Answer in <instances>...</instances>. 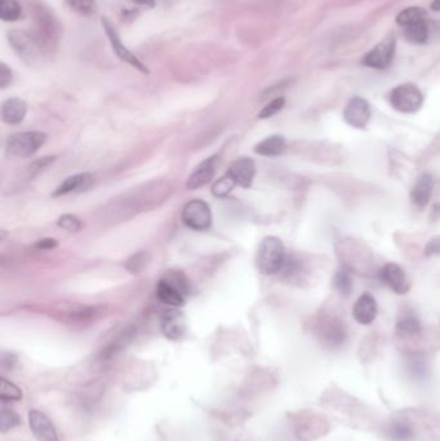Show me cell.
<instances>
[{"label":"cell","mask_w":440,"mask_h":441,"mask_svg":"<svg viewBox=\"0 0 440 441\" xmlns=\"http://www.w3.org/2000/svg\"><path fill=\"white\" fill-rule=\"evenodd\" d=\"M68 4L72 10L83 16H90L96 12V1L94 0H68Z\"/></svg>","instance_id":"obj_32"},{"label":"cell","mask_w":440,"mask_h":441,"mask_svg":"<svg viewBox=\"0 0 440 441\" xmlns=\"http://www.w3.org/2000/svg\"><path fill=\"white\" fill-rule=\"evenodd\" d=\"M13 81V75H12V70L10 68L1 62L0 63V88L4 90L10 85V83Z\"/></svg>","instance_id":"obj_37"},{"label":"cell","mask_w":440,"mask_h":441,"mask_svg":"<svg viewBox=\"0 0 440 441\" xmlns=\"http://www.w3.org/2000/svg\"><path fill=\"white\" fill-rule=\"evenodd\" d=\"M389 100L395 110L404 114H412L420 110L423 103V96L416 85L401 84L391 90Z\"/></svg>","instance_id":"obj_4"},{"label":"cell","mask_w":440,"mask_h":441,"mask_svg":"<svg viewBox=\"0 0 440 441\" xmlns=\"http://www.w3.org/2000/svg\"><path fill=\"white\" fill-rule=\"evenodd\" d=\"M410 373L414 378H423L426 376V365L421 359H413L410 365Z\"/></svg>","instance_id":"obj_36"},{"label":"cell","mask_w":440,"mask_h":441,"mask_svg":"<svg viewBox=\"0 0 440 441\" xmlns=\"http://www.w3.org/2000/svg\"><path fill=\"white\" fill-rule=\"evenodd\" d=\"M213 176H214V158H210V159L200 163L199 165L197 167V170L192 172V174L189 177L188 183H186V187L189 190L199 189L201 186L210 182Z\"/></svg>","instance_id":"obj_18"},{"label":"cell","mask_w":440,"mask_h":441,"mask_svg":"<svg viewBox=\"0 0 440 441\" xmlns=\"http://www.w3.org/2000/svg\"><path fill=\"white\" fill-rule=\"evenodd\" d=\"M57 226L63 230L77 232L83 229V222L74 214H63L57 220Z\"/></svg>","instance_id":"obj_33"},{"label":"cell","mask_w":440,"mask_h":441,"mask_svg":"<svg viewBox=\"0 0 440 441\" xmlns=\"http://www.w3.org/2000/svg\"><path fill=\"white\" fill-rule=\"evenodd\" d=\"M425 254L428 257L431 256H435V254H440V236H435L432 238L428 245H426V249H425Z\"/></svg>","instance_id":"obj_38"},{"label":"cell","mask_w":440,"mask_h":441,"mask_svg":"<svg viewBox=\"0 0 440 441\" xmlns=\"http://www.w3.org/2000/svg\"><path fill=\"white\" fill-rule=\"evenodd\" d=\"M102 26H103V29L106 31V35H108L109 39H110L112 50L117 53V56L119 57L120 60L130 63V66H133L134 69H137V70L143 72V74H149V69H148L126 45H123V43L120 41L118 32L115 31L114 26L111 25L108 19H102Z\"/></svg>","instance_id":"obj_9"},{"label":"cell","mask_w":440,"mask_h":441,"mask_svg":"<svg viewBox=\"0 0 440 441\" xmlns=\"http://www.w3.org/2000/svg\"><path fill=\"white\" fill-rule=\"evenodd\" d=\"M404 38L412 44H425L429 39V29L425 20L417 21L406 26Z\"/></svg>","instance_id":"obj_24"},{"label":"cell","mask_w":440,"mask_h":441,"mask_svg":"<svg viewBox=\"0 0 440 441\" xmlns=\"http://www.w3.org/2000/svg\"><path fill=\"white\" fill-rule=\"evenodd\" d=\"M157 296L160 302L172 306V307H181L185 303V294L179 291L174 285H172L170 281L166 279H160L157 287Z\"/></svg>","instance_id":"obj_19"},{"label":"cell","mask_w":440,"mask_h":441,"mask_svg":"<svg viewBox=\"0 0 440 441\" xmlns=\"http://www.w3.org/2000/svg\"><path fill=\"white\" fill-rule=\"evenodd\" d=\"M21 6L16 0H0V17L6 22L20 19Z\"/></svg>","instance_id":"obj_26"},{"label":"cell","mask_w":440,"mask_h":441,"mask_svg":"<svg viewBox=\"0 0 440 441\" xmlns=\"http://www.w3.org/2000/svg\"><path fill=\"white\" fill-rule=\"evenodd\" d=\"M286 263V249L283 243L275 236H268L261 241L256 265L261 274L275 275L278 274Z\"/></svg>","instance_id":"obj_1"},{"label":"cell","mask_w":440,"mask_h":441,"mask_svg":"<svg viewBox=\"0 0 440 441\" xmlns=\"http://www.w3.org/2000/svg\"><path fill=\"white\" fill-rule=\"evenodd\" d=\"M228 174L235 181L237 185H239L240 187L248 189L256 174L254 163L250 161V158H240L231 164Z\"/></svg>","instance_id":"obj_13"},{"label":"cell","mask_w":440,"mask_h":441,"mask_svg":"<svg viewBox=\"0 0 440 441\" xmlns=\"http://www.w3.org/2000/svg\"><path fill=\"white\" fill-rule=\"evenodd\" d=\"M134 3L140 4V6H145V7H149L152 8L155 6V0H133Z\"/></svg>","instance_id":"obj_40"},{"label":"cell","mask_w":440,"mask_h":441,"mask_svg":"<svg viewBox=\"0 0 440 441\" xmlns=\"http://www.w3.org/2000/svg\"><path fill=\"white\" fill-rule=\"evenodd\" d=\"M150 261V256L148 252L141 251L133 256L126 262V269L130 271V274H139L146 267V265Z\"/></svg>","instance_id":"obj_28"},{"label":"cell","mask_w":440,"mask_h":441,"mask_svg":"<svg viewBox=\"0 0 440 441\" xmlns=\"http://www.w3.org/2000/svg\"><path fill=\"white\" fill-rule=\"evenodd\" d=\"M318 337L320 342L330 347V349H337L342 346L346 338H348V331L342 321L337 318H324L318 324Z\"/></svg>","instance_id":"obj_7"},{"label":"cell","mask_w":440,"mask_h":441,"mask_svg":"<svg viewBox=\"0 0 440 441\" xmlns=\"http://www.w3.org/2000/svg\"><path fill=\"white\" fill-rule=\"evenodd\" d=\"M426 16V10L421 7H410L406 10H401L399 14L397 16V22L400 26L406 28L410 23H414L417 21L423 20Z\"/></svg>","instance_id":"obj_25"},{"label":"cell","mask_w":440,"mask_h":441,"mask_svg":"<svg viewBox=\"0 0 440 441\" xmlns=\"http://www.w3.org/2000/svg\"><path fill=\"white\" fill-rule=\"evenodd\" d=\"M237 186L235 181L231 178L229 174H226L225 177H222L220 180L217 181L213 187H212V194L217 198H223L226 196L229 192H230L234 187Z\"/></svg>","instance_id":"obj_31"},{"label":"cell","mask_w":440,"mask_h":441,"mask_svg":"<svg viewBox=\"0 0 440 441\" xmlns=\"http://www.w3.org/2000/svg\"><path fill=\"white\" fill-rule=\"evenodd\" d=\"M381 280L383 281L386 285H389L392 291L398 294H406L410 291V284L406 279L404 271L397 263H388L385 265L380 272Z\"/></svg>","instance_id":"obj_12"},{"label":"cell","mask_w":440,"mask_h":441,"mask_svg":"<svg viewBox=\"0 0 440 441\" xmlns=\"http://www.w3.org/2000/svg\"><path fill=\"white\" fill-rule=\"evenodd\" d=\"M47 134L41 132H22L10 136L6 146V155L10 159L30 158L46 143Z\"/></svg>","instance_id":"obj_2"},{"label":"cell","mask_w":440,"mask_h":441,"mask_svg":"<svg viewBox=\"0 0 440 441\" xmlns=\"http://www.w3.org/2000/svg\"><path fill=\"white\" fill-rule=\"evenodd\" d=\"M284 105H286V99H284V97H277L275 100L269 102V103L261 110L260 114H259V118H260V119H268V118H271V116L277 115V114L284 107Z\"/></svg>","instance_id":"obj_34"},{"label":"cell","mask_w":440,"mask_h":441,"mask_svg":"<svg viewBox=\"0 0 440 441\" xmlns=\"http://www.w3.org/2000/svg\"><path fill=\"white\" fill-rule=\"evenodd\" d=\"M397 41L392 35L386 37L383 41H381L377 45H374L372 50L364 56L361 63L370 69L385 70L391 65L395 56Z\"/></svg>","instance_id":"obj_5"},{"label":"cell","mask_w":440,"mask_h":441,"mask_svg":"<svg viewBox=\"0 0 440 441\" xmlns=\"http://www.w3.org/2000/svg\"><path fill=\"white\" fill-rule=\"evenodd\" d=\"M8 39L12 48L29 65L39 63L43 60V45L37 38H32L28 32L13 29L8 32Z\"/></svg>","instance_id":"obj_3"},{"label":"cell","mask_w":440,"mask_h":441,"mask_svg":"<svg viewBox=\"0 0 440 441\" xmlns=\"http://www.w3.org/2000/svg\"><path fill=\"white\" fill-rule=\"evenodd\" d=\"M26 115V103L21 99H10L3 103L1 119L7 124H20Z\"/></svg>","instance_id":"obj_20"},{"label":"cell","mask_w":440,"mask_h":441,"mask_svg":"<svg viewBox=\"0 0 440 441\" xmlns=\"http://www.w3.org/2000/svg\"><path fill=\"white\" fill-rule=\"evenodd\" d=\"M182 220L191 230L206 231L210 229L212 223L210 205L200 199L189 201L183 207Z\"/></svg>","instance_id":"obj_6"},{"label":"cell","mask_w":440,"mask_h":441,"mask_svg":"<svg viewBox=\"0 0 440 441\" xmlns=\"http://www.w3.org/2000/svg\"><path fill=\"white\" fill-rule=\"evenodd\" d=\"M94 182V177L90 173H81L71 176L69 178L63 181L60 186L53 192V196H62L75 191H84L90 189Z\"/></svg>","instance_id":"obj_16"},{"label":"cell","mask_w":440,"mask_h":441,"mask_svg":"<svg viewBox=\"0 0 440 441\" xmlns=\"http://www.w3.org/2000/svg\"><path fill=\"white\" fill-rule=\"evenodd\" d=\"M386 438L390 441H413L416 439V431L410 422L397 420L389 423Z\"/></svg>","instance_id":"obj_22"},{"label":"cell","mask_w":440,"mask_h":441,"mask_svg":"<svg viewBox=\"0 0 440 441\" xmlns=\"http://www.w3.org/2000/svg\"><path fill=\"white\" fill-rule=\"evenodd\" d=\"M29 424L38 441H59V436L50 418L39 411H29Z\"/></svg>","instance_id":"obj_11"},{"label":"cell","mask_w":440,"mask_h":441,"mask_svg":"<svg viewBox=\"0 0 440 441\" xmlns=\"http://www.w3.org/2000/svg\"><path fill=\"white\" fill-rule=\"evenodd\" d=\"M22 399V391L20 387H17L14 383L1 378L0 382V400L3 402H10V401H19Z\"/></svg>","instance_id":"obj_27"},{"label":"cell","mask_w":440,"mask_h":441,"mask_svg":"<svg viewBox=\"0 0 440 441\" xmlns=\"http://www.w3.org/2000/svg\"><path fill=\"white\" fill-rule=\"evenodd\" d=\"M35 22H37V30L39 41L43 47H50L53 43L57 41L59 37V26L53 17V13H50L48 8H44V6L35 7Z\"/></svg>","instance_id":"obj_8"},{"label":"cell","mask_w":440,"mask_h":441,"mask_svg":"<svg viewBox=\"0 0 440 441\" xmlns=\"http://www.w3.org/2000/svg\"><path fill=\"white\" fill-rule=\"evenodd\" d=\"M20 422V417H19V414L16 411L8 409V408H4V407L1 408V411H0V431L3 432V433L10 431L16 426H19Z\"/></svg>","instance_id":"obj_30"},{"label":"cell","mask_w":440,"mask_h":441,"mask_svg":"<svg viewBox=\"0 0 440 441\" xmlns=\"http://www.w3.org/2000/svg\"><path fill=\"white\" fill-rule=\"evenodd\" d=\"M343 119L352 128L364 130L370 123V103L361 97H354L349 101L346 109L343 111Z\"/></svg>","instance_id":"obj_10"},{"label":"cell","mask_w":440,"mask_h":441,"mask_svg":"<svg viewBox=\"0 0 440 441\" xmlns=\"http://www.w3.org/2000/svg\"><path fill=\"white\" fill-rule=\"evenodd\" d=\"M53 161H54V156H48V158H43L40 161H34L31 165H29V172H30L31 176L44 171L47 167H50Z\"/></svg>","instance_id":"obj_35"},{"label":"cell","mask_w":440,"mask_h":441,"mask_svg":"<svg viewBox=\"0 0 440 441\" xmlns=\"http://www.w3.org/2000/svg\"><path fill=\"white\" fill-rule=\"evenodd\" d=\"M434 189V180L429 173L422 174L410 191V201L417 207H425L429 204Z\"/></svg>","instance_id":"obj_17"},{"label":"cell","mask_w":440,"mask_h":441,"mask_svg":"<svg viewBox=\"0 0 440 441\" xmlns=\"http://www.w3.org/2000/svg\"><path fill=\"white\" fill-rule=\"evenodd\" d=\"M56 247H57V240H54V239H50V238H47V239H41V240L38 241V243L35 244V248H37V249H41V251L53 249V248H56Z\"/></svg>","instance_id":"obj_39"},{"label":"cell","mask_w":440,"mask_h":441,"mask_svg":"<svg viewBox=\"0 0 440 441\" xmlns=\"http://www.w3.org/2000/svg\"><path fill=\"white\" fill-rule=\"evenodd\" d=\"M163 334L172 341H179L186 331V321L180 311H170L161 320Z\"/></svg>","instance_id":"obj_15"},{"label":"cell","mask_w":440,"mask_h":441,"mask_svg":"<svg viewBox=\"0 0 440 441\" xmlns=\"http://www.w3.org/2000/svg\"><path fill=\"white\" fill-rule=\"evenodd\" d=\"M397 333L403 338L417 336L421 333V321L417 315L412 311H406L400 314L397 321Z\"/></svg>","instance_id":"obj_21"},{"label":"cell","mask_w":440,"mask_h":441,"mask_svg":"<svg viewBox=\"0 0 440 441\" xmlns=\"http://www.w3.org/2000/svg\"><path fill=\"white\" fill-rule=\"evenodd\" d=\"M286 150V140L281 136H270L256 145L254 151L262 156H278Z\"/></svg>","instance_id":"obj_23"},{"label":"cell","mask_w":440,"mask_h":441,"mask_svg":"<svg viewBox=\"0 0 440 441\" xmlns=\"http://www.w3.org/2000/svg\"><path fill=\"white\" fill-rule=\"evenodd\" d=\"M352 316L361 325H368L377 316V303L370 293L361 294L352 307Z\"/></svg>","instance_id":"obj_14"},{"label":"cell","mask_w":440,"mask_h":441,"mask_svg":"<svg viewBox=\"0 0 440 441\" xmlns=\"http://www.w3.org/2000/svg\"><path fill=\"white\" fill-rule=\"evenodd\" d=\"M431 10H435V12H440V0H434L431 3Z\"/></svg>","instance_id":"obj_41"},{"label":"cell","mask_w":440,"mask_h":441,"mask_svg":"<svg viewBox=\"0 0 440 441\" xmlns=\"http://www.w3.org/2000/svg\"><path fill=\"white\" fill-rule=\"evenodd\" d=\"M333 285L343 296H349L352 291V279L346 270H339L333 276Z\"/></svg>","instance_id":"obj_29"}]
</instances>
